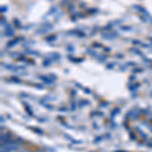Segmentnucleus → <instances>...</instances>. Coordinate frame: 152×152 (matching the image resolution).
<instances>
[{"instance_id":"nucleus-1","label":"nucleus","mask_w":152,"mask_h":152,"mask_svg":"<svg viewBox=\"0 0 152 152\" xmlns=\"http://www.w3.org/2000/svg\"><path fill=\"white\" fill-rule=\"evenodd\" d=\"M19 146L18 144L14 143V142H10V143H7L5 145H2L1 147V152H13L18 150Z\"/></svg>"},{"instance_id":"nucleus-2","label":"nucleus","mask_w":152,"mask_h":152,"mask_svg":"<svg viewBox=\"0 0 152 152\" xmlns=\"http://www.w3.org/2000/svg\"><path fill=\"white\" fill-rule=\"evenodd\" d=\"M4 35L6 37H12L13 36V28H12L10 26H7L6 28H4Z\"/></svg>"},{"instance_id":"nucleus-3","label":"nucleus","mask_w":152,"mask_h":152,"mask_svg":"<svg viewBox=\"0 0 152 152\" xmlns=\"http://www.w3.org/2000/svg\"><path fill=\"white\" fill-rule=\"evenodd\" d=\"M51 29H52V26L49 24V26H43V28H41L38 33L39 34H46V33H48V31H50Z\"/></svg>"},{"instance_id":"nucleus-4","label":"nucleus","mask_w":152,"mask_h":152,"mask_svg":"<svg viewBox=\"0 0 152 152\" xmlns=\"http://www.w3.org/2000/svg\"><path fill=\"white\" fill-rule=\"evenodd\" d=\"M20 152H31V151H28V150H23V151H20Z\"/></svg>"}]
</instances>
